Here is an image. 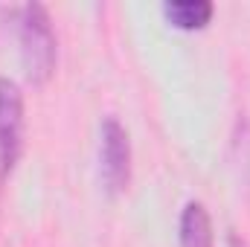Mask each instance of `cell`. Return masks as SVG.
<instances>
[{"label":"cell","instance_id":"6da1fadb","mask_svg":"<svg viewBox=\"0 0 250 247\" xmlns=\"http://www.w3.org/2000/svg\"><path fill=\"white\" fill-rule=\"evenodd\" d=\"M0 12L9 18V26L15 29L26 79L32 84H47L59 59V41H56L47 6L23 3V6H3Z\"/></svg>","mask_w":250,"mask_h":247},{"label":"cell","instance_id":"7a4b0ae2","mask_svg":"<svg viewBox=\"0 0 250 247\" xmlns=\"http://www.w3.org/2000/svg\"><path fill=\"white\" fill-rule=\"evenodd\" d=\"M99 166L105 189L123 195L131 184V140L117 117H105L99 125Z\"/></svg>","mask_w":250,"mask_h":247},{"label":"cell","instance_id":"3957f363","mask_svg":"<svg viewBox=\"0 0 250 247\" xmlns=\"http://www.w3.org/2000/svg\"><path fill=\"white\" fill-rule=\"evenodd\" d=\"M23 151V93L18 82L0 76V181H6Z\"/></svg>","mask_w":250,"mask_h":247},{"label":"cell","instance_id":"277c9868","mask_svg":"<svg viewBox=\"0 0 250 247\" xmlns=\"http://www.w3.org/2000/svg\"><path fill=\"white\" fill-rule=\"evenodd\" d=\"M178 239H181V247H215L212 218L201 201H189L184 206L181 224H178Z\"/></svg>","mask_w":250,"mask_h":247},{"label":"cell","instance_id":"5b68a950","mask_svg":"<svg viewBox=\"0 0 250 247\" xmlns=\"http://www.w3.org/2000/svg\"><path fill=\"white\" fill-rule=\"evenodd\" d=\"M215 6L209 0H166L163 3V15L175 29H204L212 21Z\"/></svg>","mask_w":250,"mask_h":247},{"label":"cell","instance_id":"8992f818","mask_svg":"<svg viewBox=\"0 0 250 247\" xmlns=\"http://www.w3.org/2000/svg\"><path fill=\"white\" fill-rule=\"evenodd\" d=\"M239 145H242V160H245V169H248V178H250V123L242 128V140H239Z\"/></svg>","mask_w":250,"mask_h":247}]
</instances>
